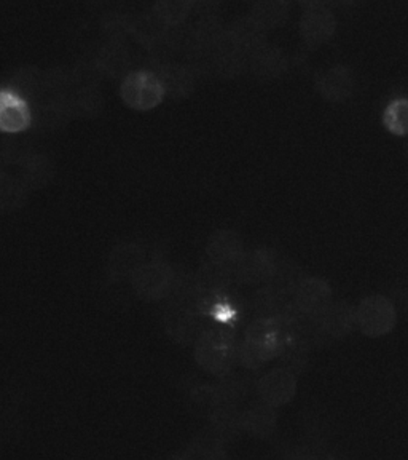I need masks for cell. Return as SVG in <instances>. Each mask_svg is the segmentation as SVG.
<instances>
[{
	"instance_id": "cell-18",
	"label": "cell",
	"mask_w": 408,
	"mask_h": 460,
	"mask_svg": "<svg viewBox=\"0 0 408 460\" xmlns=\"http://www.w3.org/2000/svg\"><path fill=\"white\" fill-rule=\"evenodd\" d=\"M194 0H157L155 16L166 26H176L192 12Z\"/></svg>"
},
{
	"instance_id": "cell-10",
	"label": "cell",
	"mask_w": 408,
	"mask_h": 460,
	"mask_svg": "<svg viewBox=\"0 0 408 460\" xmlns=\"http://www.w3.org/2000/svg\"><path fill=\"white\" fill-rule=\"evenodd\" d=\"M315 322L319 332L330 339L346 338L358 328L356 309L348 302H332Z\"/></svg>"
},
{
	"instance_id": "cell-20",
	"label": "cell",
	"mask_w": 408,
	"mask_h": 460,
	"mask_svg": "<svg viewBox=\"0 0 408 460\" xmlns=\"http://www.w3.org/2000/svg\"><path fill=\"white\" fill-rule=\"evenodd\" d=\"M24 199H26V184H22L13 178L4 176L2 186H0L2 208L5 211H13V209L20 208Z\"/></svg>"
},
{
	"instance_id": "cell-13",
	"label": "cell",
	"mask_w": 408,
	"mask_h": 460,
	"mask_svg": "<svg viewBox=\"0 0 408 460\" xmlns=\"http://www.w3.org/2000/svg\"><path fill=\"white\" fill-rule=\"evenodd\" d=\"M143 264H145L143 246L136 243L118 244L109 258V272L112 273L115 279H131L133 273Z\"/></svg>"
},
{
	"instance_id": "cell-19",
	"label": "cell",
	"mask_w": 408,
	"mask_h": 460,
	"mask_svg": "<svg viewBox=\"0 0 408 460\" xmlns=\"http://www.w3.org/2000/svg\"><path fill=\"white\" fill-rule=\"evenodd\" d=\"M383 123L393 135H408V100H395L383 114Z\"/></svg>"
},
{
	"instance_id": "cell-1",
	"label": "cell",
	"mask_w": 408,
	"mask_h": 460,
	"mask_svg": "<svg viewBox=\"0 0 408 460\" xmlns=\"http://www.w3.org/2000/svg\"><path fill=\"white\" fill-rule=\"evenodd\" d=\"M286 345L287 332L282 320L274 316L260 318L246 331L239 359L243 367L257 369L281 355Z\"/></svg>"
},
{
	"instance_id": "cell-24",
	"label": "cell",
	"mask_w": 408,
	"mask_h": 460,
	"mask_svg": "<svg viewBox=\"0 0 408 460\" xmlns=\"http://www.w3.org/2000/svg\"><path fill=\"white\" fill-rule=\"evenodd\" d=\"M405 152H407V157H408V144H407V147H405Z\"/></svg>"
},
{
	"instance_id": "cell-23",
	"label": "cell",
	"mask_w": 408,
	"mask_h": 460,
	"mask_svg": "<svg viewBox=\"0 0 408 460\" xmlns=\"http://www.w3.org/2000/svg\"><path fill=\"white\" fill-rule=\"evenodd\" d=\"M395 297L404 309L408 310V281L402 283L401 287L395 289Z\"/></svg>"
},
{
	"instance_id": "cell-4",
	"label": "cell",
	"mask_w": 408,
	"mask_h": 460,
	"mask_svg": "<svg viewBox=\"0 0 408 460\" xmlns=\"http://www.w3.org/2000/svg\"><path fill=\"white\" fill-rule=\"evenodd\" d=\"M358 330L367 338H381L395 330L397 310L386 296L372 295L356 307Z\"/></svg>"
},
{
	"instance_id": "cell-14",
	"label": "cell",
	"mask_w": 408,
	"mask_h": 460,
	"mask_svg": "<svg viewBox=\"0 0 408 460\" xmlns=\"http://www.w3.org/2000/svg\"><path fill=\"white\" fill-rule=\"evenodd\" d=\"M335 31V20L332 13L324 8L309 10L301 22V32L309 45H323Z\"/></svg>"
},
{
	"instance_id": "cell-17",
	"label": "cell",
	"mask_w": 408,
	"mask_h": 460,
	"mask_svg": "<svg viewBox=\"0 0 408 460\" xmlns=\"http://www.w3.org/2000/svg\"><path fill=\"white\" fill-rule=\"evenodd\" d=\"M276 427V412L268 404H260L257 408L246 412L243 416V429L251 431L256 437H270Z\"/></svg>"
},
{
	"instance_id": "cell-3",
	"label": "cell",
	"mask_w": 408,
	"mask_h": 460,
	"mask_svg": "<svg viewBox=\"0 0 408 460\" xmlns=\"http://www.w3.org/2000/svg\"><path fill=\"white\" fill-rule=\"evenodd\" d=\"M120 96L129 109L145 112L163 102L166 90L155 72L135 71L123 79Z\"/></svg>"
},
{
	"instance_id": "cell-12",
	"label": "cell",
	"mask_w": 408,
	"mask_h": 460,
	"mask_svg": "<svg viewBox=\"0 0 408 460\" xmlns=\"http://www.w3.org/2000/svg\"><path fill=\"white\" fill-rule=\"evenodd\" d=\"M166 330L178 342H188L198 332V320L192 304L180 302L171 305L166 315Z\"/></svg>"
},
{
	"instance_id": "cell-16",
	"label": "cell",
	"mask_w": 408,
	"mask_h": 460,
	"mask_svg": "<svg viewBox=\"0 0 408 460\" xmlns=\"http://www.w3.org/2000/svg\"><path fill=\"white\" fill-rule=\"evenodd\" d=\"M157 75L163 82L166 94H171L174 98H184L194 90L192 74L179 66H165Z\"/></svg>"
},
{
	"instance_id": "cell-8",
	"label": "cell",
	"mask_w": 408,
	"mask_h": 460,
	"mask_svg": "<svg viewBox=\"0 0 408 460\" xmlns=\"http://www.w3.org/2000/svg\"><path fill=\"white\" fill-rule=\"evenodd\" d=\"M206 254H208L209 262L223 267L233 273L235 267L243 259L246 252H244L243 240L237 232L217 230L215 234H213V237L209 238Z\"/></svg>"
},
{
	"instance_id": "cell-9",
	"label": "cell",
	"mask_w": 408,
	"mask_h": 460,
	"mask_svg": "<svg viewBox=\"0 0 408 460\" xmlns=\"http://www.w3.org/2000/svg\"><path fill=\"white\" fill-rule=\"evenodd\" d=\"M278 261L268 250L246 252L233 270V277L243 283L273 281L278 273Z\"/></svg>"
},
{
	"instance_id": "cell-15",
	"label": "cell",
	"mask_w": 408,
	"mask_h": 460,
	"mask_svg": "<svg viewBox=\"0 0 408 460\" xmlns=\"http://www.w3.org/2000/svg\"><path fill=\"white\" fill-rule=\"evenodd\" d=\"M352 88H354V80H352V72L342 66L326 72L319 80V92L326 100L332 102L348 100L352 96Z\"/></svg>"
},
{
	"instance_id": "cell-7",
	"label": "cell",
	"mask_w": 408,
	"mask_h": 460,
	"mask_svg": "<svg viewBox=\"0 0 408 460\" xmlns=\"http://www.w3.org/2000/svg\"><path fill=\"white\" fill-rule=\"evenodd\" d=\"M257 392L262 402L272 408H280L292 402L297 394V379L289 369H273L258 381Z\"/></svg>"
},
{
	"instance_id": "cell-6",
	"label": "cell",
	"mask_w": 408,
	"mask_h": 460,
	"mask_svg": "<svg viewBox=\"0 0 408 460\" xmlns=\"http://www.w3.org/2000/svg\"><path fill=\"white\" fill-rule=\"evenodd\" d=\"M332 288L317 277L303 279L294 293V307L301 315L316 320L332 304Z\"/></svg>"
},
{
	"instance_id": "cell-11",
	"label": "cell",
	"mask_w": 408,
	"mask_h": 460,
	"mask_svg": "<svg viewBox=\"0 0 408 460\" xmlns=\"http://www.w3.org/2000/svg\"><path fill=\"white\" fill-rule=\"evenodd\" d=\"M32 123V114L28 101L12 92L10 88L0 93V128L4 133L16 135L28 129Z\"/></svg>"
},
{
	"instance_id": "cell-21",
	"label": "cell",
	"mask_w": 408,
	"mask_h": 460,
	"mask_svg": "<svg viewBox=\"0 0 408 460\" xmlns=\"http://www.w3.org/2000/svg\"><path fill=\"white\" fill-rule=\"evenodd\" d=\"M256 63H257V72L264 74V75H273V74H278L282 69L281 65L280 57H273L270 51H262L258 53L256 58Z\"/></svg>"
},
{
	"instance_id": "cell-2",
	"label": "cell",
	"mask_w": 408,
	"mask_h": 460,
	"mask_svg": "<svg viewBox=\"0 0 408 460\" xmlns=\"http://www.w3.org/2000/svg\"><path fill=\"white\" fill-rule=\"evenodd\" d=\"M237 357L235 339L225 330L203 331L195 344V359L204 371L223 376L230 371Z\"/></svg>"
},
{
	"instance_id": "cell-5",
	"label": "cell",
	"mask_w": 408,
	"mask_h": 460,
	"mask_svg": "<svg viewBox=\"0 0 408 460\" xmlns=\"http://www.w3.org/2000/svg\"><path fill=\"white\" fill-rule=\"evenodd\" d=\"M176 273L166 262H145L131 277L133 289L143 301H161L171 295Z\"/></svg>"
},
{
	"instance_id": "cell-22",
	"label": "cell",
	"mask_w": 408,
	"mask_h": 460,
	"mask_svg": "<svg viewBox=\"0 0 408 460\" xmlns=\"http://www.w3.org/2000/svg\"><path fill=\"white\" fill-rule=\"evenodd\" d=\"M47 178H48V170L45 166L39 165V158H36L34 164L24 166V184L28 182L30 187H42Z\"/></svg>"
}]
</instances>
